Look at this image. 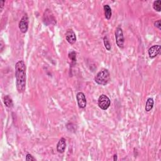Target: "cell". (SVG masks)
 <instances>
[{
    "instance_id": "13",
    "label": "cell",
    "mask_w": 161,
    "mask_h": 161,
    "mask_svg": "<svg viewBox=\"0 0 161 161\" xmlns=\"http://www.w3.org/2000/svg\"><path fill=\"white\" fill-rule=\"evenodd\" d=\"M4 103L8 108H11L13 106V100H12L11 98L9 95H6L4 97Z\"/></svg>"
},
{
    "instance_id": "2",
    "label": "cell",
    "mask_w": 161,
    "mask_h": 161,
    "mask_svg": "<svg viewBox=\"0 0 161 161\" xmlns=\"http://www.w3.org/2000/svg\"><path fill=\"white\" fill-rule=\"evenodd\" d=\"M94 81L98 84L106 86L110 81V74L108 70L104 69L98 72L94 77Z\"/></svg>"
},
{
    "instance_id": "4",
    "label": "cell",
    "mask_w": 161,
    "mask_h": 161,
    "mask_svg": "<svg viewBox=\"0 0 161 161\" xmlns=\"http://www.w3.org/2000/svg\"><path fill=\"white\" fill-rule=\"evenodd\" d=\"M115 39H116L117 44L120 48H123L124 46L125 39L123 36V30L120 27H117L115 30Z\"/></svg>"
},
{
    "instance_id": "9",
    "label": "cell",
    "mask_w": 161,
    "mask_h": 161,
    "mask_svg": "<svg viewBox=\"0 0 161 161\" xmlns=\"http://www.w3.org/2000/svg\"><path fill=\"white\" fill-rule=\"evenodd\" d=\"M65 39L71 45L76 42V35L72 29H69L65 33Z\"/></svg>"
},
{
    "instance_id": "6",
    "label": "cell",
    "mask_w": 161,
    "mask_h": 161,
    "mask_svg": "<svg viewBox=\"0 0 161 161\" xmlns=\"http://www.w3.org/2000/svg\"><path fill=\"white\" fill-rule=\"evenodd\" d=\"M19 28L20 32L23 34H25L28 28V16L26 14L22 18L19 22Z\"/></svg>"
},
{
    "instance_id": "12",
    "label": "cell",
    "mask_w": 161,
    "mask_h": 161,
    "mask_svg": "<svg viewBox=\"0 0 161 161\" xmlns=\"http://www.w3.org/2000/svg\"><path fill=\"white\" fill-rule=\"evenodd\" d=\"M154 104V101L153 99L151 98H148L146 104V111H147V112H149V111L153 108Z\"/></svg>"
},
{
    "instance_id": "11",
    "label": "cell",
    "mask_w": 161,
    "mask_h": 161,
    "mask_svg": "<svg viewBox=\"0 0 161 161\" xmlns=\"http://www.w3.org/2000/svg\"><path fill=\"white\" fill-rule=\"evenodd\" d=\"M105 11V18L107 20H110L112 15V11H111V8L108 5H105L103 6Z\"/></svg>"
},
{
    "instance_id": "16",
    "label": "cell",
    "mask_w": 161,
    "mask_h": 161,
    "mask_svg": "<svg viewBox=\"0 0 161 161\" xmlns=\"http://www.w3.org/2000/svg\"><path fill=\"white\" fill-rule=\"evenodd\" d=\"M69 58L71 60L72 63L74 64L76 63V52L72 51L69 53Z\"/></svg>"
},
{
    "instance_id": "3",
    "label": "cell",
    "mask_w": 161,
    "mask_h": 161,
    "mask_svg": "<svg viewBox=\"0 0 161 161\" xmlns=\"http://www.w3.org/2000/svg\"><path fill=\"white\" fill-rule=\"evenodd\" d=\"M111 105L110 98L105 94H101L98 98V106L103 110H106Z\"/></svg>"
},
{
    "instance_id": "10",
    "label": "cell",
    "mask_w": 161,
    "mask_h": 161,
    "mask_svg": "<svg viewBox=\"0 0 161 161\" xmlns=\"http://www.w3.org/2000/svg\"><path fill=\"white\" fill-rule=\"evenodd\" d=\"M66 148V140L64 138H61L57 144V151L59 153H64Z\"/></svg>"
},
{
    "instance_id": "15",
    "label": "cell",
    "mask_w": 161,
    "mask_h": 161,
    "mask_svg": "<svg viewBox=\"0 0 161 161\" xmlns=\"http://www.w3.org/2000/svg\"><path fill=\"white\" fill-rule=\"evenodd\" d=\"M160 4H161V1H160V0H157V1H155L153 3V8H154V9L155 11H158V12H160L161 11Z\"/></svg>"
},
{
    "instance_id": "19",
    "label": "cell",
    "mask_w": 161,
    "mask_h": 161,
    "mask_svg": "<svg viewBox=\"0 0 161 161\" xmlns=\"http://www.w3.org/2000/svg\"><path fill=\"white\" fill-rule=\"evenodd\" d=\"M4 4H5V1H0V5H1V10L2 11L4 7Z\"/></svg>"
},
{
    "instance_id": "8",
    "label": "cell",
    "mask_w": 161,
    "mask_h": 161,
    "mask_svg": "<svg viewBox=\"0 0 161 161\" xmlns=\"http://www.w3.org/2000/svg\"><path fill=\"white\" fill-rule=\"evenodd\" d=\"M76 99L77 101L78 106L80 108H84L86 106L87 104V101H86V98L85 94L82 92H79L76 95Z\"/></svg>"
},
{
    "instance_id": "20",
    "label": "cell",
    "mask_w": 161,
    "mask_h": 161,
    "mask_svg": "<svg viewBox=\"0 0 161 161\" xmlns=\"http://www.w3.org/2000/svg\"><path fill=\"white\" fill-rule=\"evenodd\" d=\"M113 160L114 161L117 160V155H116V154L114 155V156H113Z\"/></svg>"
},
{
    "instance_id": "7",
    "label": "cell",
    "mask_w": 161,
    "mask_h": 161,
    "mask_svg": "<svg viewBox=\"0 0 161 161\" xmlns=\"http://www.w3.org/2000/svg\"><path fill=\"white\" fill-rule=\"evenodd\" d=\"M160 51H161L160 45H153V46H152L151 47L149 48V49H148V56H149L150 58L154 59L160 54Z\"/></svg>"
},
{
    "instance_id": "17",
    "label": "cell",
    "mask_w": 161,
    "mask_h": 161,
    "mask_svg": "<svg viewBox=\"0 0 161 161\" xmlns=\"http://www.w3.org/2000/svg\"><path fill=\"white\" fill-rule=\"evenodd\" d=\"M26 160L27 161H33V160H36V159L33 157L30 154H28L26 156Z\"/></svg>"
},
{
    "instance_id": "5",
    "label": "cell",
    "mask_w": 161,
    "mask_h": 161,
    "mask_svg": "<svg viewBox=\"0 0 161 161\" xmlns=\"http://www.w3.org/2000/svg\"><path fill=\"white\" fill-rule=\"evenodd\" d=\"M43 22L47 26L50 24H56V20L50 10L47 9L45 11L43 16Z\"/></svg>"
},
{
    "instance_id": "14",
    "label": "cell",
    "mask_w": 161,
    "mask_h": 161,
    "mask_svg": "<svg viewBox=\"0 0 161 161\" xmlns=\"http://www.w3.org/2000/svg\"><path fill=\"white\" fill-rule=\"evenodd\" d=\"M103 42H104V45H105V48L106 49V50L108 51H110L111 49V44L110 43V41L108 39V37L107 36L104 37V38H103Z\"/></svg>"
},
{
    "instance_id": "1",
    "label": "cell",
    "mask_w": 161,
    "mask_h": 161,
    "mask_svg": "<svg viewBox=\"0 0 161 161\" xmlns=\"http://www.w3.org/2000/svg\"><path fill=\"white\" fill-rule=\"evenodd\" d=\"M15 77L16 89L19 93H23L26 89V65L23 60H20L15 64Z\"/></svg>"
},
{
    "instance_id": "18",
    "label": "cell",
    "mask_w": 161,
    "mask_h": 161,
    "mask_svg": "<svg viewBox=\"0 0 161 161\" xmlns=\"http://www.w3.org/2000/svg\"><path fill=\"white\" fill-rule=\"evenodd\" d=\"M154 26L155 27H157V28H159V30L161 29V23H160V20H157V21H156L154 22Z\"/></svg>"
}]
</instances>
